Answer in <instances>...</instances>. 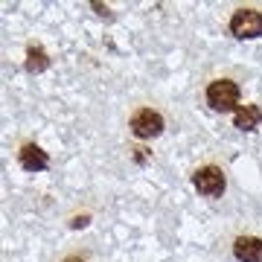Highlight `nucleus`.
<instances>
[{
    "mask_svg": "<svg viewBox=\"0 0 262 262\" xmlns=\"http://www.w3.org/2000/svg\"><path fill=\"white\" fill-rule=\"evenodd\" d=\"M88 225V215H82V219H73V222H70V227H84Z\"/></svg>",
    "mask_w": 262,
    "mask_h": 262,
    "instance_id": "nucleus-9",
    "label": "nucleus"
},
{
    "mask_svg": "<svg viewBox=\"0 0 262 262\" xmlns=\"http://www.w3.org/2000/svg\"><path fill=\"white\" fill-rule=\"evenodd\" d=\"M192 184H195V189L201 192V195H207V198H219L222 192H225V187H227L225 172H222L219 166H201V169H195Z\"/></svg>",
    "mask_w": 262,
    "mask_h": 262,
    "instance_id": "nucleus-3",
    "label": "nucleus"
},
{
    "mask_svg": "<svg viewBox=\"0 0 262 262\" xmlns=\"http://www.w3.org/2000/svg\"><path fill=\"white\" fill-rule=\"evenodd\" d=\"M230 32L236 38H259L262 35V12L259 9H236L230 18Z\"/></svg>",
    "mask_w": 262,
    "mask_h": 262,
    "instance_id": "nucleus-2",
    "label": "nucleus"
},
{
    "mask_svg": "<svg viewBox=\"0 0 262 262\" xmlns=\"http://www.w3.org/2000/svg\"><path fill=\"white\" fill-rule=\"evenodd\" d=\"M207 105L213 111H236L239 108V84L233 79H213L207 84Z\"/></svg>",
    "mask_w": 262,
    "mask_h": 262,
    "instance_id": "nucleus-1",
    "label": "nucleus"
},
{
    "mask_svg": "<svg viewBox=\"0 0 262 262\" xmlns=\"http://www.w3.org/2000/svg\"><path fill=\"white\" fill-rule=\"evenodd\" d=\"M50 58L44 53V47H29L27 50V70L29 73H41V70H47Z\"/></svg>",
    "mask_w": 262,
    "mask_h": 262,
    "instance_id": "nucleus-8",
    "label": "nucleus"
},
{
    "mask_svg": "<svg viewBox=\"0 0 262 262\" xmlns=\"http://www.w3.org/2000/svg\"><path fill=\"white\" fill-rule=\"evenodd\" d=\"M18 160H20V166L27 169V172H44V169L50 166L47 151L41 149L38 143H24L20 151H18Z\"/></svg>",
    "mask_w": 262,
    "mask_h": 262,
    "instance_id": "nucleus-5",
    "label": "nucleus"
},
{
    "mask_svg": "<svg viewBox=\"0 0 262 262\" xmlns=\"http://www.w3.org/2000/svg\"><path fill=\"white\" fill-rule=\"evenodd\" d=\"M131 131L140 140H151V137L163 134V117L158 111H151V108H140V111H134V117H131Z\"/></svg>",
    "mask_w": 262,
    "mask_h": 262,
    "instance_id": "nucleus-4",
    "label": "nucleus"
},
{
    "mask_svg": "<svg viewBox=\"0 0 262 262\" xmlns=\"http://www.w3.org/2000/svg\"><path fill=\"white\" fill-rule=\"evenodd\" d=\"M64 262H84V259H82V256H67Z\"/></svg>",
    "mask_w": 262,
    "mask_h": 262,
    "instance_id": "nucleus-10",
    "label": "nucleus"
},
{
    "mask_svg": "<svg viewBox=\"0 0 262 262\" xmlns=\"http://www.w3.org/2000/svg\"><path fill=\"white\" fill-rule=\"evenodd\" d=\"M233 253L239 262H262V239H256V236H239L233 242Z\"/></svg>",
    "mask_w": 262,
    "mask_h": 262,
    "instance_id": "nucleus-6",
    "label": "nucleus"
},
{
    "mask_svg": "<svg viewBox=\"0 0 262 262\" xmlns=\"http://www.w3.org/2000/svg\"><path fill=\"white\" fill-rule=\"evenodd\" d=\"M262 122V111L256 105H239L233 111V125L239 131H253Z\"/></svg>",
    "mask_w": 262,
    "mask_h": 262,
    "instance_id": "nucleus-7",
    "label": "nucleus"
}]
</instances>
